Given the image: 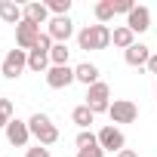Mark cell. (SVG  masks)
Segmentation results:
<instances>
[{
	"instance_id": "obj_30",
	"label": "cell",
	"mask_w": 157,
	"mask_h": 157,
	"mask_svg": "<svg viewBox=\"0 0 157 157\" xmlns=\"http://www.w3.org/2000/svg\"><path fill=\"white\" fill-rule=\"evenodd\" d=\"M0 65H3V59H0Z\"/></svg>"
},
{
	"instance_id": "obj_27",
	"label": "cell",
	"mask_w": 157,
	"mask_h": 157,
	"mask_svg": "<svg viewBox=\"0 0 157 157\" xmlns=\"http://www.w3.org/2000/svg\"><path fill=\"white\" fill-rule=\"evenodd\" d=\"M151 74H157V52H151V59H148V65H145Z\"/></svg>"
},
{
	"instance_id": "obj_1",
	"label": "cell",
	"mask_w": 157,
	"mask_h": 157,
	"mask_svg": "<svg viewBox=\"0 0 157 157\" xmlns=\"http://www.w3.org/2000/svg\"><path fill=\"white\" fill-rule=\"evenodd\" d=\"M77 46L86 49V52L111 46V28H108V25H99V22H96V25H86L80 34H77Z\"/></svg>"
},
{
	"instance_id": "obj_26",
	"label": "cell",
	"mask_w": 157,
	"mask_h": 157,
	"mask_svg": "<svg viewBox=\"0 0 157 157\" xmlns=\"http://www.w3.org/2000/svg\"><path fill=\"white\" fill-rule=\"evenodd\" d=\"M25 157H49V148H43V145H37V148H28V151H25Z\"/></svg>"
},
{
	"instance_id": "obj_6",
	"label": "cell",
	"mask_w": 157,
	"mask_h": 157,
	"mask_svg": "<svg viewBox=\"0 0 157 157\" xmlns=\"http://www.w3.org/2000/svg\"><path fill=\"white\" fill-rule=\"evenodd\" d=\"M40 25H34V22H22V25H16V43H19V49H25V52H31L34 46H37V40H40Z\"/></svg>"
},
{
	"instance_id": "obj_4",
	"label": "cell",
	"mask_w": 157,
	"mask_h": 157,
	"mask_svg": "<svg viewBox=\"0 0 157 157\" xmlns=\"http://www.w3.org/2000/svg\"><path fill=\"white\" fill-rule=\"evenodd\" d=\"M25 68H28V52H25V49H10V52L3 56L0 74H3L6 80H16V77H22Z\"/></svg>"
},
{
	"instance_id": "obj_3",
	"label": "cell",
	"mask_w": 157,
	"mask_h": 157,
	"mask_svg": "<svg viewBox=\"0 0 157 157\" xmlns=\"http://www.w3.org/2000/svg\"><path fill=\"white\" fill-rule=\"evenodd\" d=\"M86 108L93 114H108V108H111V86L105 80H99V83H93L86 90Z\"/></svg>"
},
{
	"instance_id": "obj_19",
	"label": "cell",
	"mask_w": 157,
	"mask_h": 157,
	"mask_svg": "<svg viewBox=\"0 0 157 157\" xmlns=\"http://www.w3.org/2000/svg\"><path fill=\"white\" fill-rule=\"evenodd\" d=\"M96 19H99V25H108L114 16H117V10H114V0H99V3H96Z\"/></svg>"
},
{
	"instance_id": "obj_25",
	"label": "cell",
	"mask_w": 157,
	"mask_h": 157,
	"mask_svg": "<svg viewBox=\"0 0 157 157\" xmlns=\"http://www.w3.org/2000/svg\"><path fill=\"white\" fill-rule=\"evenodd\" d=\"M77 157H105V151L96 145V148H83V151H77Z\"/></svg>"
},
{
	"instance_id": "obj_13",
	"label": "cell",
	"mask_w": 157,
	"mask_h": 157,
	"mask_svg": "<svg viewBox=\"0 0 157 157\" xmlns=\"http://www.w3.org/2000/svg\"><path fill=\"white\" fill-rule=\"evenodd\" d=\"M74 77H77V83H83L86 90L93 86V83H99V68L93 65V62H80L74 68Z\"/></svg>"
},
{
	"instance_id": "obj_21",
	"label": "cell",
	"mask_w": 157,
	"mask_h": 157,
	"mask_svg": "<svg viewBox=\"0 0 157 157\" xmlns=\"http://www.w3.org/2000/svg\"><path fill=\"white\" fill-rule=\"evenodd\" d=\"M68 59H71L68 43H52V49H49V62H52V65H68Z\"/></svg>"
},
{
	"instance_id": "obj_15",
	"label": "cell",
	"mask_w": 157,
	"mask_h": 157,
	"mask_svg": "<svg viewBox=\"0 0 157 157\" xmlns=\"http://www.w3.org/2000/svg\"><path fill=\"white\" fill-rule=\"evenodd\" d=\"M28 68H31L34 74H46V71L52 68L49 52H43V49H31V52H28Z\"/></svg>"
},
{
	"instance_id": "obj_9",
	"label": "cell",
	"mask_w": 157,
	"mask_h": 157,
	"mask_svg": "<svg viewBox=\"0 0 157 157\" xmlns=\"http://www.w3.org/2000/svg\"><path fill=\"white\" fill-rule=\"evenodd\" d=\"M46 34L52 37V43H68L71 34H74V22H71V16H52Z\"/></svg>"
},
{
	"instance_id": "obj_11",
	"label": "cell",
	"mask_w": 157,
	"mask_h": 157,
	"mask_svg": "<svg viewBox=\"0 0 157 157\" xmlns=\"http://www.w3.org/2000/svg\"><path fill=\"white\" fill-rule=\"evenodd\" d=\"M126 28H129L132 34L148 31V28H151V10H148V6H136V10L126 16Z\"/></svg>"
},
{
	"instance_id": "obj_14",
	"label": "cell",
	"mask_w": 157,
	"mask_h": 157,
	"mask_svg": "<svg viewBox=\"0 0 157 157\" xmlns=\"http://www.w3.org/2000/svg\"><path fill=\"white\" fill-rule=\"evenodd\" d=\"M123 59H126V65H132V68H142V65H148V59H151V49H148L145 43H132V46L123 52Z\"/></svg>"
},
{
	"instance_id": "obj_5",
	"label": "cell",
	"mask_w": 157,
	"mask_h": 157,
	"mask_svg": "<svg viewBox=\"0 0 157 157\" xmlns=\"http://www.w3.org/2000/svg\"><path fill=\"white\" fill-rule=\"evenodd\" d=\"M108 117H111V123H136L139 120V105L129 102V99H114L111 108H108Z\"/></svg>"
},
{
	"instance_id": "obj_12",
	"label": "cell",
	"mask_w": 157,
	"mask_h": 157,
	"mask_svg": "<svg viewBox=\"0 0 157 157\" xmlns=\"http://www.w3.org/2000/svg\"><path fill=\"white\" fill-rule=\"evenodd\" d=\"M0 22H6V25H22V22H25V6L13 3V0H0Z\"/></svg>"
},
{
	"instance_id": "obj_23",
	"label": "cell",
	"mask_w": 157,
	"mask_h": 157,
	"mask_svg": "<svg viewBox=\"0 0 157 157\" xmlns=\"http://www.w3.org/2000/svg\"><path fill=\"white\" fill-rule=\"evenodd\" d=\"M46 10H49L52 16H68L71 0H46Z\"/></svg>"
},
{
	"instance_id": "obj_28",
	"label": "cell",
	"mask_w": 157,
	"mask_h": 157,
	"mask_svg": "<svg viewBox=\"0 0 157 157\" xmlns=\"http://www.w3.org/2000/svg\"><path fill=\"white\" fill-rule=\"evenodd\" d=\"M117 157H139V151H132V148H123Z\"/></svg>"
},
{
	"instance_id": "obj_17",
	"label": "cell",
	"mask_w": 157,
	"mask_h": 157,
	"mask_svg": "<svg viewBox=\"0 0 157 157\" xmlns=\"http://www.w3.org/2000/svg\"><path fill=\"white\" fill-rule=\"evenodd\" d=\"M111 43H114L117 49H123V52H126V49L136 43V34H132L126 25H120V28H114V31H111Z\"/></svg>"
},
{
	"instance_id": "obj_24",
	"label": "cell",
	"mask_w": 157,
	"mask_h": 157,
	"mask_svg": "<svg viewBox=\"0 0 157 157\" xmlns=\"http://www.w3.org/2000/svg\"><path fill=\"white\" fill-rule=\"evenodd\" d=\"M114 10L123 13V16H129V13L136 10V3H132V0H114Z\"/></svg>"
},
{
	"instance_id": "obj_22",
	"label": "cell",
	"mask_w": 157,
	"mask_h": 157,
	"mask_svg": "<svg viewBox=\"0 0 157 157\" xmlns=\"http://www.w3.org/2000/svg\"><path fill=\"white\" fill-rule=\"evenodd\" d=\"M16 108H13V99H0V129H6V123L13 120Z\"/></svg>"
},
{
	"instance_id": "obj_8",
	"label": "cell",
	"mask_w": 157,
	"mask_h": 157,
	"mask_svg": "<svg viewBox=\"0 0 157 157\" xmlns=\"http://www.w3.org/2000/svg\"><path fill=\"white\" fill-rule=\"evenodd\" d=\"M77 80L74 77V68L71 65H52L49 71H46V86L49 90H65V86H71Z\"/></svg>"
},
{
	"instance_id": "obj_18",
	"label": "cell",
	"mask_w": 157,
	"mask_h": 157,
	"mask_svg": "<svg viewBox=\"0 0 157 157\" xmlns=\"http://www.w3.org/2000/svg\"><path fill=\"white\" fill-rule=\"evenodd\" d=\"M71 120L80 126V129H90V123H96V114H93L86 105H77V108L71 111Z\"/></svg>"
},
{
	"instance_id": "obj_29",
	"label": "cell",
	"mask_w": 157,
	"mask_h": 157,
	"mask_svg": "<svg viewBox=\"0 0 157 157\" xmlns=\"http://www.w3.org/2000/svg\"><path fill=\"white\" fill-rule=\"evenodd\" d=\"M154 96H157V83H154Z\"/></svg>"
},
{
	"instance_id": "obj_7",
	"label": "cell",
	"mask_w": 157,
	"mask_h": 157,
	"mask_svg": "<svg viewBox=\"0 0 157 157\" xmlns=\"http://www.w3.org/2000/svg\"><path fill=\"white\" fill-rule=\"evenodd\" d=\"M99 148L102 151H111V154H120L123 148H126V139H123V132L117 129V126H102L99 129Z\"/></svg>"
},
{
	"instance_id": "obj_10",
	"label": "cell",
	"mask_w": 157,
	"mask_h": 157,
	"mask_svg": "<svg viewBox=\"0 0 157 157\" xmlns=\"http://www.w3.org/2000/svg\"><path fill=\"white\" fill-rule=\"evenodd\" d=\"M28 139H31L28 120H19V117H13V120L6 123V142H10V145H16V148H25V145H28Z\"/></svg>"
},
{
	"instance_id": "obj_20",
	"label": "cell",
	"mask_w": 157,
	"mask_h": 157,
	"mask_svg": "<svg viewBox=\"0 0 157 157\" xmlns=\"http://www.w3.org/2000/svg\"><path fill=\"white\" fill-rule=\"evenodd\" d=\"M74 145H77V151L96 148V145H99V132H93V129H80V132H77V139H74Z\"/></svg>"
},
{
	"instance_id": "obj_16",
	"label": "cell",
	"mask_w": 157,
	"mask_h": 157,
	"mask_svg": "<svg viewBox=\"0 0 157 157\" xmlns=\"http://www.w3.org/2000/svg\"><path fill=\"white\" fill-rule=\"evenodd\" d=\"M25 19L34 22V25H49V10H46V3H28V6H25Z\"/></svg>"
},
{
	"instance_id": "obj_2",
	"label": "cell",
	"mask_w": 157,
	"mask_h": 157,
	"mask_svg": "<svg viewBox=\"0 0 157 157\" xmlns=\"http://www.w3.org/2000/svg\"><path fill=\"white\" fill-rule=\"evenodd\" d=\"M28 129H31V136L37 139V145H43V148H49V145H56L59 142V126L49 120V114H31V120H28Z\"/></svg>"
}]
</instances>
